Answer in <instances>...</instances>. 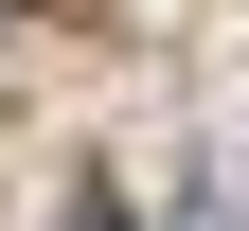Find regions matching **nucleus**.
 I'll return each instance as SVG.
<instances>
[{"instance_id":"f257e3e1","label":"nucleus","mask_w":249,"mask_h":231,"mask_svg":"<svg viewBox=\"0 0 249 231\" xmlns=\"http://www.w3.org/2000/svg\"><path fill=\"white\" fill-rule=\"evenodd\" d=\"M89 231H124V213H107V195H89Z\"/></svg>"}]
</instances>
